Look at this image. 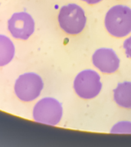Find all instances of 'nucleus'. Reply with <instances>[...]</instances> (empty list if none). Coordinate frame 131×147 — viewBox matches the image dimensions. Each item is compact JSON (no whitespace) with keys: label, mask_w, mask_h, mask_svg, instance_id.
Instances as JSON below:
<instances>
[{"label":"nucleus","mask_w":131,"mask_h":147,"mask_svg":"<svg viewBox=\"0 0 131 147\" xmlns=\"http://www.w3.org/2000/svg\"><path fill=\"white\" fill-rule=\"evenodd\" d=\"M73 87L76 94L80 98L84 100L94 99L102 89L101 77L94 70H84L75 77Z\"/></svg>","instance_id":"nucleus-5"},{"label":"nucleus","mask_w":131,"mask_h":147,"mask_svg":"<svg viewBox=\"0 0 131 147\" xmlns=\"http://www.w3.org/2000/svg\"><path fill=\"white\" fill-rule=\"evenodd\" d=\"M113 92V100L117 105L126 109H131V82L119 83Z\"/></svg>","instance_id":"nucleus-8"},{"label":"nucleus","mask_w":131,"mask_h":147,"mask_svg":"<svg viewBox=\"0 0 131 147\" xmlns=\"http://www.w3.org/2000/svg\"><path fill=\"white\" fill-rule=\"evenodd\" d=\"M60 28L68 34H80L87 23V17L84 9L74 3L61 8L57 16Z\"/></svg>","instance_id":"nucleus-2"},{"label":"nucleus","mask_w":131,"mask_h":147,"mask_svg":"<svg viewBox=\"0 0 131 147\" xmlns=\"http://www.w3.org/2000/svg\"><path fill=\"white\" fill-rule=\"evenodd\" d=\"M16 55V47L9 37L0 34V67L9 64Z\"/></svg>","instance_id":"nucleus-9"},{"label":"nucleus","mask_w":131,"mask_h":147,"mask_svg":"<svg viewBox=\"0 0 131 147\" xmlns=\"http://www.w3.org/2000/svg\"><path fill=\"white\" fill-rule=\"evenodd\" d=\"M109 34L115 38H124L131 32V9L123 5L110 8L104 18Z\"/></svg>","instance_id":"nucleus-1"},{"label":"nucleus","mask_w":131,"mask_h":147,"mask_svg":"<svg viewBox=\"0 0 131 147\" xmlns=\"http://www.w3.org/2000/svg\"><path fill=\"white\" fill-rule=\"evenodd\" d=\"M44 87L41 76L34 72L21 74L16 79L14 91L16 96L22 102H31L40 96Z\"/></svg>","instance_id":"nucleus-4"},{"label":"nucleus","mask_w":131,"mask_h":147,"mask_svg":"<svg viewBox=\"0 0 131 147\" xmlns=\"http://www.w3.org/2000/svg\"><path fill=\"white\" fill-rule=\"evenodd\" d=\"M92 62L95 67L103 74L115 73L120 67V59L111 48H101L94 51Z\"/></svg>","instance_id":"nucleus-7"},{"label":"nucleus","mask_w":131,"mask_h":147,"mask_svg":"<svg viewBox=\"0 0 131 147\" xmlns=\"http://www.w3.org/2000/svg\"><path fill=\"white\" fill-rule=\"evenodd\" d=\"M82 1H84V2H85L86 3L89 5H94L97 4V3H99L102 0H82Z\"/></svg>","instance_id":"nucleus-12"},{"label":"nucleus","mask_w":131,"mask_h":147,"mask_svg":"<svg viewBox=\"0 0 131 147\" xmlns=\"http://www.w3.org/2000/svg\"><path fill=\"white\" fill-rule=\"evenodd\" d=\"M110 133L114 134H131V122H118L112 126Z\"/></svg>","instance_id":"nucleus-10"},{"label":"nucleus","mask_w":131,"mask_h":147,"mask_svg":"<svg viewBox=\"0 0 131 147\" xmlns=\"http://www.w3.org/2000/svg\"><path fill=\"white\" fill-rule=\"evenodd\" d=\"M123 47H124V51L126 53V56L131 58V36H130L128 38H126L124 41Z\"/></svg>","instance_id":"nucleus-11"},{"label":"nucleus","mask_w":131,"mask_h":147,"mask_svg":"<svg viewBox=\"0 0 131 147\" xmlns=\"http://www.w3.org/2000/svg\"><path fill=\"white\" fill-rule=\"evenodd\" d=\"M63 117L61 103L53 97H44L35 103L32 117L38 123L56 126Z\"/></svg>","instance_id":"nucleus-3"},{"label":"nucleus","mask_w":131,"mask_h":147,"mask_svg":"<svg viewBox=\"0 0 131 147\" xmlns=\"http://www.w3.org/2000/svg\"><path fill=\"white\" fill-rule=\"evenodd\" d=\"M34 28V18L25 11L15 12L8 20V29L15 38L28 40L33 34Z\"/></svg>","instance_id":"nucleus-6"}]
</instances>
